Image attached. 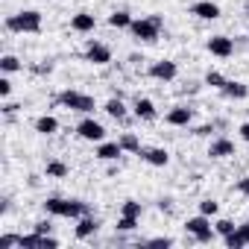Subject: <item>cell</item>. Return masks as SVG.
<instances>
[{"mask_svg":"<svg viewBox=\"0 0 249 249\" xmlns=\"http://www.w3.org/2000/svg\"><path fill=\"white\" fill-rule=\"evenodd\" d=\"M208 156L211 159H229V156H234V144L229 138H214L208 147Z\"/></svg>","mask_w":249,"mask_h":249,"instance_id":"obj_17","label":"cell"},{"mask_svg":"<svg viewBox=\"0 0 249 249\" xmlns=\"http://www.w3.org/2000/svg\"><path fill=\"white\" fill-rule=\"evenodd\" d=\"M44 173H47L50 179H65V176L71 173V167H68L65 161H59V159H53V161H47V167H44Z\"/></svg>","mask_w":249,"mask_h":249,"instance_id":"obj_23","label":"cell"},{"mask_svg":"<svg viewBox=\"0 0 249 249\" xmlns=\"http://www.w3.org/2000/svg\"><path fill=\"white\" fill-rule=\"evenodd\" d=\"M106 111H108L114 120H126V106H123L120 97H111V100L106 103Z\"/></svg>","mask_w":249,"mask_h":249,"instance_id":"obj_24","label":"cell"},{"mask_svg":"<svg viewBox=\"0 0 249 249\" xmlns=\"http://www.w3.org/2000/svg\"><path fill=\"white\" fill-rule=\"evenodd\" d=\"M94 27H97V18L91 12H76L71 18V30L73 33H94Z\"/></svg>","mask_w":249,"mask_h":249,"instance_id":"obj_14","label":"cell"},{"mask_svg":"<svg viewBox=\"0 0 249 249\" xmlns=\"http://www.w3.org/2000/svg\"><path fill=\"white\" fill-rule=\"evenodd\" d=\"M76 135L82 138V141H103L106 138V129H103V123H97L94 117H85V120H79L76 123Z\"/></svg>","mask_w":249,"mask_h":249,"instance_id":"obj_6","label":"cell"},{"mask_svg":"<svg viewBox=\"0 0 249 249\" xmlns=\"http://www.w3.org/2000/svg\"><path fill=\"white\" fill-rule=\"evenodd\" d=\"M59 103H62L65 108H71V111H79V114H91V111L97 108V103H94V97H91V94L71 91V88L59 94Z\"/></svg>","mask_w":249,"mask_h":249,"instance_id":"obj_4","label":"cell"},{"mask_svg":"<svg viewBox=\"0 0 249 249\" xmlns=\"http://www.w3.org/2000/svg\"><path fill=\"white\" fill-rule=\"evenodd\" d=\"M223 97H229V100H246L249 97V85L246 82H237V79H229L223 85Z\"/></svg>","mask_w":249,"mask_h":249,"instance_id":"obj_19","label":"cell"},{"mask_svg":"<svg viewBox=\"0 0 249 249\" xmlns=\"http://www.w3.org/2000/svg\"><path fill=\"white\" fill-rule=\"evenodd\" d=\"M33 71H36V73H50V71H53V65H36Z\"/></svg>","mask_w":249,"mask_h":249,"instance_id":"obj_39","label":"cell"},{"mask_svg":"<svg viewBox=\"0 0 249 249\" xmlns=\"http://www.w3.org/2000/svg\"><path fill=\"white\" fill-rule=\"evenodd\" d=\"M205 47H208V53L217 56V59H229V56L234 53V41H231L229 36H211Z\"/></svg>","mask_w":249,"mask_h":249,"instance_id":"obj_9","label":"cell"},{"mask_svg":"<svg viewBox=\"0 0 249 249\" xmlns=\"http://www.w3.org/2000/svg\"><path fill=\"white\" fill-rule=\"evenodd\" d=\"M108 27H114V30H129L132 27V15L123 12V9L120 12H111L108 15Z\"/></svg>","mask_w":249,"mask_h":249,"instance_id":"obj_22","label":"cell"},{"mask_svg":"<svg viewBox=\"0 0 249 249\" xmlns=\"http://www.w3.org/2000/svg\"><path fill=\"white\" fill-rule=\"evenodd\" d=\"M185 231L196 240V243H211L214 240V226L205 214H196V217H188L185 223Z\"/></svg>","mask_w":249,"mask_h":249,"instance_id":"obj_5","label":"cell"},{"mask_svg":"<svg viewBox=\"0 0 249 249\" xmlns=\"http://www.w3.org/2000/svg\"><path fill=\"white\" fill-rule=\"evenodd\" d=\"M33 231H41V234H50V231H53V226H50V220H38V223L33 226Z\"/></svg>","mask_w":249,"mask_h":249,"instance_id":"obj_34","label":"cell"},{"mask_svg":"<svg viewBox=\"0 0 249 249\" xmlns=\"http://www.w3.org/2000/svg\"><path fill=\"white\" fill-rule=\"evenodd\" d=\"M94 156H97L100 161H114V159L123 156V147H120L117 141H100V147H97Z\"/></svg>","mask_w":249,"mask_h":249,"instance_id":"obj_15","label":"cell"},{"mask_svg":"<svg viewBox=\"0 0 249 249\" xmlns=\"http://www.w3.org/2000/svg\"><path fill=\"white\" fill-rule=\"evenodd\" d=\"M159 208H161V211H170V208H173V199H159Z\"/></svg>","mask_w":249,"mask_h":249,"instance_id":"obj_40","label":"cell"},{"mask_svg":"<svg viewBox=\"0 0 249 249\" xmlns=\"http://www.w3.org/2000/svg\"><path fill=\"white\" fill-rule=\"evenodd\" d=\"M164 120L170 123V126H188V123L194 120V108H188V106H173V108L164 114Z\"/></svg>","mask_w":249,"mask_h":249,"instance_id":"obj_13","label":"cell"},{"mask_svg":"<svg viewBox=\"0 0 249 249\" xmlns=\"http://www.w3.org/2000/svg\"><path fill=\"white\" fill-rule=\"evenodd\" d=\"M59 129V120L53 117V114H41L38 120H36V132H41V135H53Z\"/></svg>","mask_w":249,"mask_h":249,"instance_id":"obj_20","label":"cell"},{"mask_svg":"<svg viewBox=\"0 0 249 249\" xmlns=\"http://www.w3.org/2000/svg\"><path fill=\"white\" fill-rule=\"evenodd\" d=\"M246 15H249V3H246Z\"/></svg>","mask_w":249,"mask_h":249,"instance_id":"obj_42","label":"cell"},{"mask_svg":"<svg viewBox=\"0 0 249 249\" xmlns=\"http://www.w3.org/2000/svg\"><path fill=\"white\" fill-rule=\"evenodd\" d=\"M44 211L50 217H68V220H79V217L91 214L88 202H82V199H62V196H47L44 199Z\"/></svg>","mask_w":249,"mask_h":249,"instance_id":"obj_1","label":"cell"},{"mask_svg":"<svg viewBox=\"0 0 249 249\" xmlns=\"http://www.w3.org/2000/svg\"><path fill=\"white\" fill-rule=\"evenodd\" d=\"M85 59H88L91 65H108V62H111V50H108L103 41H88Z\"/></svg>","mask_w":249,"mask_h":249,"instance_id":"obj_12","label":"cell"},{"mask_svg":"<svg viewBox=\"0 0 249 249\" xmlns=\"http://www.w3.org/2000/svg\"><path fill=\"white\" fill-rule=\"evenodd\" d=\"M226 82H229V79H226L220 71H208V73H205V85H211V88H220V91H223Z\"/></svg>","mask_w":249,"mask_h":249,"instance_id":"obj_28","label":"cell"},{"mask_svg":"<svg viewBox=\"0 0 249 249\" xmlns=\"http://www.w3.org/2000/svg\"><path fill=\"white\" fill-rule=\"evenodd\" d=\"M132 108H135V117H138V120H156V117H159L156 103H153V100H147V97H138Z\"/></svg>","mask_w":249,"mask_h":249,"instance_id":"obj_16","label":"cell"},{"mask_svg":"<svg viewBox=\"0 0 249 249\" xmlns=\"http://www.w3.org/2000/svg\"><path fill=\"white\" fill-rule=\"evenodd\" d=\"M176 240L173 237H150V240H144V246H173Z\"/></svg>","mask_w":249,"mask_h":249,"instance_id":"obj_33","label":"cell"},{"mask_svg":"<svg viewBox=\"0 0 249 249\" xmlns=\"http://www.w3.org/2000/svg\"><path fill=\"white\" fill-rule=\"evenodd\" d=\"M117 144L123 147V153H141V141H138L135 132H123V135L117 138Z\"/></svg>","mask_w":249,"mask_h":249,"instance_id":"obj_21","label":"cell"},{"mask_svg":"<svg viewBox=\"0 0 249 249\" xmlns=\"http://www.w3.org/2000/svg\"><path fill=\"white\" fill-rule=\"evenodd\" d=\"M21 246V234H0V249H12Z\"/></svg>","mask_w":249,"mask_h":249,"instance_id":"obj_32","label":"cell"},{"mask_svg":"<svg viewBox=\"0 0 249 249\" xmlns=\"http://www.w3.org/2000/svg\"><path fill=\"white\" fill-rule=\"evenodd\" d=\"M223 243H226L229 249H240V246H246V243H243V237L237 234V229H234L231 234H226V237H223Z\"/></svg>","mask_w":249,"mask_h":249,"instance_id":"obj_31","label":"cell"},{"mask_svg":"<svg viewBox=\"0 0 249 249\" xmlns=\"http://www.w3.org/2000/svg\"><path fill=\"white\" fill-rule=\"evenodd\" d=\"M237 234L243 237V243H249V223H240L237 226Z\"/></svg>","mask_w":249,"mask_h":249,"instance_id":"obj_36","label":"cell"},{"mask_svg":"<svg viewBox=\"0 0 249 249\" xmlns=\"http://www.w3.org/2000/svg\"><path fill=\"white\" fill-rule=\"evenodd\" d=\"M240 138L249 144V123H240Z\"/></svg>","mask_w":249,"mask_h":249,"instance_id":"obj_38","label":"cell"},{"mask_svg":"<svg viewBox=\"0 0 249 249\" xmlns=\"http://www.w3.org/2000/svg\"><path fill=\"white\" fill-rule=\"evenodd\" d=\"M138 220H141V217H126V214H120L117 231H135V229H138Z\"/></svg>","mask_w":249,"mask_h":249,"instance_id":"obj_27","label":"cell"},{"mask_svg":"<svg viewBox=\"0 0 249 249\" xmlns=\"http://www.w3.org/2000/svg\"><path fill=\"white\" fill-rule=\"evenodd\" d=\"M120 214H126V217H141L144 208H141L138 199H126V202H123V208H120Z\"/></svg>","mask_w":249,"mask_h":249,"instance_id":"obj_26","label":"cell"},{"mask_svg":"<svg viewBox=\"0 0 249 249\" xmlns=\"http://www.w3.org/2000/svg\"><path fill=\"white\" fill-rule=\"evenodd\" d=\"M6 30L9 33H38L41 30V12L36 9H24L6 18Z\"/></svg>","mask_w":249,"mask_h":249,"instance_id":"obj_2","label":"cell"},{"mask_svg":"<svg viewBox=\"0 0 249 249\" xmlns=\"http://www.w3.org/2000/svg\"><path fill=\"white\" fill-rule=\"evenodd\" d=\"M161 27H164L161 15H150V18L132 21L129 33H132V38H135V41H156V38L161 36Z\"/></svg>","mask_w":249,"mask_h":249,"instance_id":"obj_3","label":"cell"},{"mask_svg":"<svg viewBox=\"0 0 249 249\" xmlns=\"http://www.w3.org/2000/svg\"><path fill=\"white\" fill-rule=\"evenodd\" d=\"M9 94H12V82H9V79L3 76V79H0V97H3V100H6Z\"/></svg>","mask_w":249,"mask_h":249,"instance_id":"obj_35","label":"cell"},{"mask_svg":"<svg viewBox=\"0 0 249 249\" xmlns=\"http://www.w3.org/2000/svg\"><path fill=\"white\" fill-rule=\"evenodd\" d=\"M24 65H21V59L18 56H3V59H0V71H3V73H15V71H21Z\"/></svg>","mask_w":249,"mask_h":249,"instance_id":"obj_25","label":"cell"},{"mask_svg":"<svg viewBox=\"0 0 249 249\" xmlns=\"http://www.w3.org/2000/svg\"><path fill=\"white\" fill-rule=\"evenodd\" d=\"M176 73H179V68H176V62H170V59H159V62L150 65V76L159 79V82H173Z\"/></svg>","mask_w":249,"mask_h":249,"instance_id":"obj_7","label":"cell"},{"mask_svg":"<svg viewBox=\"0 0 249 249\" xmlns=\"http://www.w3.org/2000/svg\"><path fill=\"white\" fill-rule=\"evenodd\" d=\"M56 246H59V240L50 234H41V231L21 234V249H56Z\"/></svg>","mask_w":249,"mask_h":249,"instance_id":"obj_8","label":"cell"},{"mask_svg":"<svg viewBox=\"0 0 249 249\" xmlns=\"http://www.w3.org/2000/svg\"><path fill=\"white\" fill-rule=\"evenodd\" d=\"M237 191H240L243 196H249V176H243V179L237 182Z\"/></svg>","mask_w":249,"mask_h":249,"instance_id":"obj_37","label":"cell"},{"mask_svg":"<svg viewBox=\"0 0 249 249\" xmlns=\"http://www.w3.org/2000/svg\"><path fill=\"white\" fill-rule=\"evenodd\" d=\"M97 229H100V220H97V217H91V214H85V217H79V220H76V237H79V240H85V237L97 234Z\"/></svg>","mask_w":249,"mask_h":249,"instance_id":"obj_18","label":"cell"},{"mask_svg":"<svg viewBox=\"0 0 249 249\" xmlns=\"http://www.w3.org/2000/svg\"><path fill=\"white\" fill-rule=\"evenodd\" d=\"M191 15H196L199 21H217L220 18V6L214 3V0H196V3L191 6Z\"/></svg>","mask_w":249,"mask_h":249,"instance_id":"obj_11","label":"cell"},{"mask_svg":"<svg viewBox=\"0 0 249 249\" xmlns=\"http://www.w3.org/2000/svg\"><path fill=\"white\" fill-rule=\"evenodd\" d=\"M211 132H214V126H199L194 135H211Z\"/></svg>","mask_w":249,"mask_h":249,"instance_id":"obj_41","label":"cell"},{"mask_svg":"<svg viewBox=\"0 0 249 249\" xmlns=\"http://www.w3.org/2000/svg\"><path fill=\"white\" fill-rule=\"evenodd\" d=\"M217 211H220V205H217L214 199H202V202H199V214H205V217H214Z\"/></svg>","mask_w":249,"mask_h":249,"instance_id":"obj_29","label":"cell"},{"mask_svg":"<svg viewBox=\"0 0 249 249\" xmlns=\"http://www.w3.org/2000/svg\"><path fill=\"white\" fill-rule=\"evenodd\" d=\"M234 229H237V226H234L231 220H217V223H214V231H217V234H223V237H226V234H231Z\"/></svg>","mask_w":249,"mask_h":249,"instance_id":"obj_30","label":"cell"},{"mask_svg":"<svg viewBox=\"0 0 249 249\" xmlns=\"http://www.w3.org/2000/svg\"><path fill=\"white\" fill-rule=\"evenodd\" d=\"M147 164H153V167H167L170 164V153L164 150V147H141V153H138Z\"/></svg>","mask_w":249,"mask_h":249,"instance_id":"obj_10","label":"cell"}]
</instances>
